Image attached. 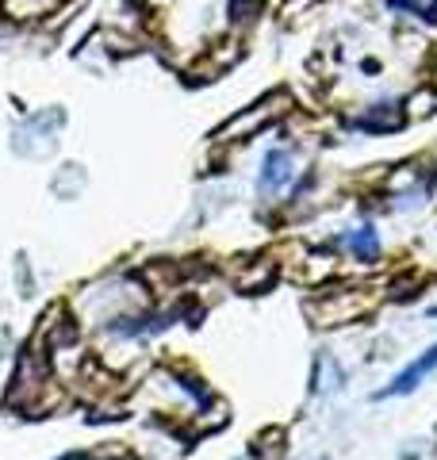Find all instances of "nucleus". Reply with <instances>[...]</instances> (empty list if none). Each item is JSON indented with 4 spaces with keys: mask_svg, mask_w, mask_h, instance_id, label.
I'll return each instance as SVG.
<instances>
[{
    "mask_svg": "<svg viewBox=\"0 0 437 460\" xmlns=\"http://www.w3.org/2000/svg\"><path fill=\"white\" fill-rule=\"evenodd\" d=\"M433 368H437V345H430V349H426V353L418 356V361H410V364L402 368V372H399L395 380H391V384H387L384 391H380L376 399H391V395H410V391L418 387L422 380L433 372Z\"/></svg>",
    "mask_w": 437,
    "mask_h": 460,
    "instance_id": "nucleus-4",
    "label": "nucleus"
},
{
    "mask_svg": "<svg viewBox=\"0 0 437 460\" xmlns=\"http://www.w3.org/2000/svg\"><path fill=\"white\" fill-rule=\"evenodd\" d=\"M376 299L364 295V292H326L322 299H310V318L318 326H341V322H353L372 310Z\"/></svg>",
    "mask_w": 437,
    "mask_h": 460,
    "instance_id": "nucleus-2",
    "label": "nucleus"
},
{
    "mask_svg": "<svg viewBox=\"0 0 437 460\" xmlns=\"http://www.w3.org/2000/svg\"><path fill=\"white\" fill-rule=\"evenodd\" d=\"M299 177V157L292 150H269L261 161V172H257V188L264 196H280L295 184Z\"/></svg>",
    "mask_w": 437,
    "mask_h": 460,
    "instance_id": "nucleus-3",
    "label": "nucleus"
},
{
    "mask_svg": "<svg viewBox=\"0 0 437 460\" xmlns=\"http://www.w3.org/2000/svg\"><path fill=\"white\" fill-rule=\"evenodd\" d=\"M142 280L150 284V292H165V288H172V284H177V269H172V264L169 261H154V264H150V269L142 272Z\"/></svg>",
    "mask_w": 437,
    "mask_h": 460,
    "instance_id": "nucleus-8",
    "label": "nucleus"
},
{
    "mask_svg": "<svg viewBox=\"0 0 437 460\" xmlns=\"http://www.w3.org/2000/svg\"><path fill=\"white\" fill-rule=\"evenodd\" d=\"M356 123H361L364 131H395L402 123V115L395 111V104H372V111H364Z\"/></svg>",
    "mask_w": 437,
    "mask_h": 460,
    "instance_id": "nucleus-7",
    "label": "nucleus"
},
{
    "mask_svg": "<svg viewBox=\"0 0 437 460\" xmlns=\"http://www.w3.org/2000/svg\"><path fill=\"white\" fill-rule=\"evenodd\" d=\"M62 460H80V456H77V453H69V456H62Z\"/></svg>",
    "mask_w": 437,
    "mask_h": 460,
    "instance_id": "nucleus-11",
    "label": "nucleus"
},
{
    "mask_svg": "<svg viewBox=\"0 0 437 460\" xmlns=\"http://www.w3.org/2000/svg\"><path fill=\"white\" fill-rule=\"evenodd\" d=\"M341 242H345V249H349L361 264H372V261L380 257V234H376L372 226H353V230H345Z\"/></svg>",
    "mask_w": 437,
    "mask_h": 460,
    "instance_id": "nucleus-5",
    "label": "nucleus"
},
{
    "mask_svg": "<svg viewBox=\"0 0 437 460\" xmlns=\"http://www.w3.org/2000/svg\"><path fill=\"white\" fill-rule=\"evenodd\" d=\"M272 276H276V264L269 257H261V261H249L246 269L234 276V284L242 288V292H257V288H269L272 284Z\"/></svg>",
    "mask_w": 437,
    "mask_h": 460,
    "instance_id": "nucleus-6",
    "label": "nucleus"
},
{
    "mask_svg": "<svg viewBox=\"0 0 437 460\" xmlns=\"http://www.w3.org/2000/svg\"><path fill=\"white\" fill-rule=\"evenodd\" d=\"M391 8H402V12H414V16L437 23V0H387Z\"/></svg>",
    "mask_w": 437,
    "mask_h": 460,
    "instance_id": "nucleus-10",
    "label": "nucleus"
},
{
    "mask_svg": "<svg viewBox=\"0 0 437 460\" xmlns=\"http://www.w3.org/2000/svg\"><path fill=\"white\" fill-rule=\"evenodd\" d=\"M437 111V92L433 88H418L414 96L407 100V115H414V119H422V115H433Z\"/></svg>",
    "mask_w": 437,
    "mask_h": 460,
    "instance_id": "nucleus-9",
    "label": "nucleus"
},
{
    "mask_svg": "<svg viewBox=\"0 0 437 460\" xmlns=\"http://www.w3.org/2000/svg\"><path fill=\"white\" fill-rule=\"evenodd\" d=\"M292 108V96L288 92H269L264 100L249 104L246 111H238L234 119H226L223 126L215 131V142H246L249 134H257V126H269L276 115H284Z\"/></svg>",
    "mask_w": 437,
    "mask_h": 460,
    "instance_id": "nucleus-1",
    "label": "nucleus"
}]
</instances>
